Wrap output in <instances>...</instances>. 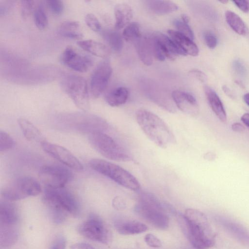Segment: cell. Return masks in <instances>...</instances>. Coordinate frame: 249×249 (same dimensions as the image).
<instances>
[{
    "mask_svg": "<svg viewBox=\"0 0 249 249\" xmlns=\"http://www.w3.org/2000/svg\"><path fill=\"white\" fill-rule=\"evenodd\" d=\"M179 219L182 231L194 248L207 249L214 245L213 233L207 217L202 212L188 209Z\"/></svg>",
    "mask_w": 249,
    "mask_h": 249,
    "instance_id": "6da1fadb",
    "label": "cell"
},
{
    "mask_svg": "<svg viewBox=\"0 0 249 249\" xmlns=\"http://www.w3.org/2000/svg\"><path fill=\"white\" fill-rule=\"evenodd\" d=\"M42 201L49 211L52 220L57 224L64 222L70 214L77 216L80 212L76 198L64 188L45 189Z\"/></svg>",
    "mask_w": 249,
    "mask_h": 249,
    "instance_id": "7a4b0ae2",
    "label": "cell"
},
{
    "mask_svg": "<svg viewBox=\"0 0 249 249\" xmlns=\"http://www.w3.org/2000/svg\"><path fill=\"white\" fill-rule=\"evenodd\" d=\"M136 119L145 135L156 145L166 148L176 142L168 125L154 113L140 109L136 112Z\"/></svg>",
    "mask_w": 249,
    "mask_h": 249,
    "instance_id": "3957f363",
    "label": "cell"
},
{
    "mask_svg": "<svg viewBox=\"0 0 249 249\" xmlns=\"http://www.w3.org/2000/svg\"><path fill=\"white\" fill-rule=\"evenodd\" d=\"M135 210L139 216L154 228L160 230L168 228L169 219L165 207L153 195L142 194Z\"/></svg>",
    "mask_w": 249,
    "mask_h": 249,
    "instance_id": "277c9868",
    "label": "cell"
},
{
    "mask_svg": "<svg viewBox=\"0 0 249 249\" xmlns=\"http://www.w3.org/2000/svg\"><path fill=\"white\" fill-rule=\"evenodd\" d=\"M89 140L95 150L109 160L118 161L133 160L128 151L114 138L101 130L91 132Z\"/></svg>",
    "mask_w": 249,
    "mask_h": 249,
    "instance_id": "5b68a950",
    "label": "cell"
},
{
    "mask_svg": "<svg viewBox=\"0 0 249 249\" xmlns=\"http://www.w3.org/2000/svg\"><path fill=\"white\" fill-rule=\"evenodd\" d=\"M89 165L94 171L126 189L136 191L140 188V184L136 178L117 164L103 159H92L89 161Z\"/></svg>",
    "mask_w": 249,
    "mask_h": 249,
    "instance_id": "8992f818",
    "label": "cell"
},
{
    "mask_svg": "<svg viewBox=\"0 0 249 249\" xmlns=\"http://www.w3.org/2000/svg\"><path fill=\"white\" fill-rule=\"evenodd\" d=\"M61 86L77 107L83 111L89 109L88 86L83 77L72 74H67L62 78Z\"/></svg>",
    "mask_w": 249,
    "mask_h": 249,
    "instance_id": "52a82bcc",
    "label": "cell"
},
{
    "mask_svg": "<svg viewBox=\"0 0 249 249\" xmlns=\"http://www.w3.org/2000/svg\"><path fill=\"white\" fill-rule=\"evenodd\" d=\"M41 192V187L34 178L24 177L7 185L1 191L3 198L9 201L36 196Z\"/></svg>",
    "mask_w": 249,
    "mask_h": 249,
    "instance_id": "ba28073f",
    "label": "cell"
},
{
    "mask_svg": "<svg viewBox=\"0 0 249 249\" xmlns=\"http://www.w3.org/2000/svg\"><path fill=\"white\" fill-rule=\"evenodd\" d=\"M81 235L89 240L107 245L111 240V233L98 215L91 214L78 227Z\"/></svg>",
    "mask_w": 249,
    "mask_h": 249,
    "instance_id": "9c48e42d",
    "label": "cell"
},
{
    "mask_svg": "<svg viewBox=\"0 0 249 249\" xmlns=\"http://www.w3.org/2000/svg\"><path fill=\"white\" fill-rule=\"evenodd\" d=\"M71 176V173L68 169L57 165L42 166L38 172L40 182L45 189L64 188Z\"/></svg>",
    "mask_w": 249,
    "mask_h": 249,
    "instance_id": "30bf717a",
    "label": "cell"
},
{
    "mask_svg": "<svg viewBox=\"0 0 249 249\" xmlns=\"http://www.w3.org/2000/svg\"><path fill=\"white\" fill-rule=\"evenodd\" d=\"M112 71L110 61L100 62L94 70L90 80V93L93 99L98 98L106 89Z\"/></svg>",
    "mask_w": 249,
    "mask_h": 249,
    "instance_id": "8fae6325",
    "label": "cell"
},
{
    "mask_svg": "<svg viewBox=\"0 0 249 249\" xmlns=\"http://www.w3.org/2000/svg\"><path fill=\"white\" fill-rule=\"evenodd\" d=\"M43 150L64 165L76 170H82V164L69 150L60 145L44 141L41 143Z\"/></svg>",
    "mask_w": 249,
    "mask_h": 249,
    "instance_id": "7c38bea8",
    "label": "cell"
},
{
    "mask_svg": "<svg viewBox=\"0 0 249 249\" xmlns=\"http://www.w3.org/2000/svg\"><path fill=\"white\" fill-rule=\"evenodd\" d=\"M61 62L74 71L85 72L92 65V60L87 56L77 52L71 46H67L60 56Z\"/></svg>",
    "mask_w": 249,
    "mask_h": 249,
    "instance_id": "4fadbf2b",
    "label": "cell"
},
{
    "mask_svg": "<svg viewBox=\"0 0 249 249\" xmlns=\"http://www.w3.org/2000/svg\"><path fill=\"white\" fill-rule=\"evenodd\" d=\"M145 94L156 104L168 110L174 112L176 111V106L172 97L159 86L153 83L148 82L144 84Z\"/></svg>",
    "mask_w": 249,
    "mask_h": 249,
    "instance_id": "5bb4252c",
    "label": "cell"
},
{
    "mask_svg": "<svg viewBox=\"0 0 249 249\" xmlns=\"http://www.w3.org/2000/svg\"><path fill=\"white\" fill-rule=\"evenodd\" d=\"M175 106L183 113L194 116L198 111L196 100L191 94L181 90H176L171 93Z\"/></svg>",
    "mask_w": 249,
    "mask_h": 249,
    "instance_id": "9a60e30c",
    "label": "cell"
},
{
    "mask_svg": "<svg viewBox=\"0 0 249 249\" xmlns=\"http://www.w3.org/2000/svg\"><path fill=\"white\" fill-rule=\"evenodd\" d=\"M167 33L170 37L186 55L193 56L198 55V48L192 39L177 31L168 30Z\"/></svg>",
    "mask_w": 249,
    "mask_h": 249,
    "instance_id": "2e32d148",
    "label": "cell"
},
{
    "mask_svg": "<svg viewBox=\"0 0 249 249\" xmlns=\"http://www.w3.org/2000/svg\"><path fill=\"white\" fill-rule=\"evenodd\" d=\"M114 226L116 231L123 235L139 234L148 230L145 224L137 220H117L115 222Z\"/></svg>",
    "mask_w": 249,
    "mask_h": 249,
    "instance_id": "e0dca14e",
    "label": "cell"
},
{
    "mask_svg": "<svg viewBox=\"0 0 249 249\" xmlns=\"http://www.w3.org/2000/svg\"><path fill=\"white\" fill-rule=\"evenodd\" d=\"M154 35L164 50L167 59L173 60L178 55H186L170 37L159 32Z\"/></svg>",
    "mask_w": 249,
    "mask_h": 249,
    "instance_id": "ac0fdd59",
    "label": "cell"
},
{
    "mask_svg": "<svg viewBox=\"0 0 249 249\" xmlns=\"http://www.w3.org/2000/svg\"><path fill=\"white\" fill-rule=\"evenodd\" d=\"M11 201L4 200L0 203V225L15 226L18 221V214L15 206Z\"/></svg>",
    "mask_w": 249,
    "mask_h": 249,
    "instance_id": "d6986e66",
    "label": "cell"
},
{
    "mask_svg": "<svg viewBox=\"0 0 249 249\" xmlns=\"http://www.w3.org/2000/svg\"><path fill=\"white\" fill-rule=\"evenodd\" d=\"M204 90L207 100L213 112L221 122H226V113L219 96L213 89L208 86H205Z\"/></svg>",
    "mask_w": 249,
    "mask_h": 249,
    "instance_id": "ffe728a7",
    "label": "cell"
},
{
    "mask_svg": "<svg viewBox=\"0 0 249 249\" xmlns=\"http://www.w3.org/2000/svg\"><path fill=\"white\" fill-rule=\"evenodd\" d=\"M77 44L83 50L97 57L105 58L110 54V50L106 45L94 40H80Z\"/></svg>",
    "mask_w": 249,
    "mask_h": 249,
    "instance_id": "44dd1931",
    "label": "cell"
},
{
    "mask_svg": "<svg viewBox=\"0 0 249 249\" xmlns=\"http://www.w3.org/2000/svg\"><path fill=\"white\" fill-rule=\"evenodd\" d=\"M134 42L141 61L145 65H151L153 56L148 36L143 37L141 36Z\"/></svg>",
    "mask_w": 249,
    "mask_h": 249,
    "instance_id": "7402d4cb",
    "label": "cell"
},
{
    "mask_svg": "<svg viewBox=\"0 0 249 249\" xmlns=\"http://www.w3.org/2000/svg\"><path fill=\"white\" fill-rule=\"evenodd\" d=\"M114 15L115 27L120 29L129 23L133 17V10L127 3H119L115 7Z\"/></svg>",
    "mask_w": 249,
    "mask_h": 249,
    "instance_id": "603a6c76",
    "label": "cell"
},
{
    "mask_svg": "<svg viewBox=\"0 0 249 249\" xmlns=\"http://www.w3.org/2000/svg\"><path fill=\"white\" fill-rule=\"evenodd\" d=\"M80 24L75 20H66L62 22L58 27V34L65 38L80 39L83 37L80 31Z\"/></svg>",
    "mask_w": 249,
    "mask_h": 249,
    "instance_id": "cb8c5ba5",
    "label": "cell"
},
{
    "mask_svg": "<svg viewBox=\"0 0 249 249\" xmlns=\"http://www.w3.org/2000/svg\"><path fill=\"white\" fill-rule=\"evenodd\" d=\"M145 3L150 11L159 15L168 14L178 9V6L170 0H148L145 1Z\"/></svg>",
    "mask_w": 249,
    "mask_h": 249,
    "instance_id": "d4e9b609",
    "label": "cell"
},
{
    "mask_svg": "<svg viewBox=\"0 0 249 249\" xmlns=\"http://www.w3.org/2000/svg\"><path fill=\"white\" fill-rule=\"evenodd\" d=\"M18 123L24 137L29 141L40 143L44 142L40 131L28 120L20 118Z\"/></svg>",
    "mask_w": 249,
    "mask_h": 249,
    "instance_id": "484cf974",
    "label": "cell"
},
{
    "mask_svg": "<svg viewBox=\"0 0 249 249\" xmlns=\"http://www.w3.org/2000/svg\"><path fill=\"white\" fill-rule=\"evenodd\" d=\"M128 96V90L125 87H120L109 91L106 95L105 99L109 106L116 107L124 104Z\"/></svg>",
    "mask_w": 249,
    "mask_h": 249,
    "instance_id": "4316f807",
    "label": "cell"
},
{
    "mask_svg": "<svg viewBox=\"0 0 249 249\" xmlns=\"http://www.w3.org/2000/svg\"><path fill=\"white\" fill-rule=\"evenodd\" d=\"M226 20L231 28L237 34L246 36L249 32L248 28L242 18L231 11L225 13Z\"/></svg>",
    "mask_w": 249,
    "mask_h": 249,
    "instance_id": "83f0119b",
    "label": "cell"
},
{
    "mask_svg": "<svg viewBox=\"0 0 249 249\" xmlns=\"http://www.w3.org/2000/svg\"><path fill=\"white\" fill-rule=\"evenodd\" d=\"M102 36L110 48L114 52L119 53L123 48L122 36L116 31L105 30L102 33Z\"/></svg>",
    "mask_w": 249,
    "mask_h": 249,
    "instance_id": "f1b7e54d",
    "label": "cell"
},
{
    "mask_svg": "<svg viewBox=\"0 0 249 249\" xmlns=\"http://www.w3.org/2000/svg\"><path fill=\"white\" fill-rule=\"evenodd\" d=\"M0 245L3 248L14 245L18 239V232L15 226H0Z\"/></svg>",
    "mask_w": 249,
    "mask_h": 249,
    "instance_id": "f546056e",
    "label": "cell"
},
{
    "mask_svg": "<svg viewBox=\"0 0 249 249\" xmlns=\"http://www.w3.org/2000/svg\"><path fill=\"white\" fill-rule=\"evenodd\" d=\"M34 22L36 27L39 30L46 28L48 24V19L45 9L41 4L35 9L34 14Z\"/></svg>",
    "mask_w": 249,
    "mask_h": 249,
    "instance_id": "4dcf8cb0",
    "label": "cell"
},
{
    "mask_svg": "<svg viewBox=\"0 0 249 249\" xmlns=\"http://www.w3.org/2000/svg\"><path fill=\"white\" fill-rule=\"evenodd\" d=\"M141 36L138 22L129 23L124 29L123 37L126 41H134Z\"/></svg>",
    "mask_w": 249,
    "mask_h": 249,
    "instance_id": "1f68e13d",
    "label": "cell"
},
{
    "mask_svg": "<svg viewBox=\"0 0 249 249\" xmlns=\"http://www.w3.org/2000/svg\"><path fill=\"white\" fill-rule=\"evenodd\" d=\"M173 23L177 29V31L193 40L194 33L188 23L183 21L182 19H175Z\"/></svg>",
    "mask_w": 249,
    "mask_h": 249,
    "instance_id": "d6a6232c",
    "label": "cell"
},
{
    "mask_svg": "<svg viewBox=\"0 0 249 249\" xmlns=\"http://www.w3.org/2000/svg\"><path fill=\"white\" fill-rule=\"evenodd\" d=\"M15 145L14 139L6 132L0 131V151L1 152L12 149Z\"/></svg>",
    "mask_w": 249,
    "mask_h": 249,
    "instance_id": "836d02e7",
    "label": "cell"
},
{
    "mask_svg": "<svg viewBox=\"0 0 249 249\" xmlns=\"http://www.w3.org/2000/svg\"><path fill=\"white\" fill-rule=\"evenodd\" d=\"M35 1L21 0L20 1V13L22 18L24 19L27 18L34 10Z\"/></svg>",
    "mask_w": 249,
    "mask_h": 249,
    "instance_id": "e575fe53",
    "label": "cell"
},
{
    "mask_svg": "<svg viewBox=\"0 0 249 249\" xmlns=\"http://www.w3.org/2000/svg\"><path fill=\"white\" fill-rule=\"evenodd\" d=\"M85 20L87 26L94 32H99L101 29V25L96 17L88 13L85 16Z\"/></svg>",
    "mask_w": 249,
    "mask_h": 249,
    "instance_id": "d590c367",
    "label": "cell"
},
{
    "mask_svg": "<svg viewBox=\"0 0 249 249\" xmlns=\"http://www.w3.org/2000/svg\"><path fill=\"white\" fill-rule=\"evenodd\" d=\"M46 3L50 10L54 14L59 15L63 12L64 6L62 1L60 0H50L46 1Z\"/></svg>",
    "mask_w": 249,
    "mask_h": 249,
    "instance_id": "8d00e7d4",
    "label": "cell"
},
{
    "mask_svg": "<svg viewBox=\"0 0 249 249\" xmlns=\"http://www.w3.org/2000/svg\"><path fill=\"white\" fill-rule=\"evenodd\" d=\"M203 38L206 45L210 49H214L217 45V39L215 35L211 31H206L203 33Z\"/></svg>",
    "mask_w": 249,
    "mask_h": 249,
    "instance_id": "74e56055",
    "label": "cell"
},
{
    "mask_svg": "<svg viewBox=\"0 0 249 249\" xmlns=\"http://www.w3.org/2000/svg\"><path fill=\"white\" fill-rule=\"evenodd\" d=\"M144 240L146 244L150 247L159 248L161 247V241L155 235L148 233L145 235Z\"/></svg>",
    "mask_w": 249,
    "mask_h": 249,
    "instance_id": "f35d334b",
    "label": "cell"
},
{
    "mask_svg": "<svg viewBox=\"0 0 249 249\" xmlns=\"http://www.w3.org/2000/svg\"><path fill=\"white\" fill-rule=\"evenodd\" d=\"M66 241L64 237L58 236L53 241L50 249H65Z\"/></svg>",
    "mask_w": 249,
    "mask_h": 249,
    "instance_id": "ab89813d",
    "label": "cell"
},
{
    "mask_svg": "<svg viewBox=\"0 0 249 249\" xmlns=\"http://www.w3.org/2000/svg\"><path fill=\"white\" fill-rule=\"evenodd\" d=\"M232 2L243 12L248 13L249 12V0H233Z\"/></svg>",
    "mask_w": 249,
    "mask_h": 249,
    "instance_id": "60d3db41",
    "label": "cell"
},
{
    "mask_svg": "<svg viewBox=\"0 0 249 249\" xmlns=\"http://www.w3.org/2000/svg\"><path fill=\"white\" fill-rule=\"evenodd\" d=\"M189 73L201 82H205L206 81L207 77L205 73L198 70L193 69Z\"/></svg>",
    "mask_w": 249,
    "mask_h": 249,
    "instance_id": "b9f144b4",
    "label": "cell"
},
{
    "mask_svg": "<svg viewBox=\"0 0 249 249\" xmlns=\"http://www.w3.org/2000/svg\"><path fill=\"white\" fill-rule=\"evenodd\" d=\"M233 67L235 71L239 74L244 75L246 74V68L240 61L238 60L234 61L233 62Z\"/></svg>",
    "mask_w": 249,
    "mask_h": 249,
    "instance_id": "7bdbcfd3",
    "label": "cell"
},
{
    "mask_svg": "<svg viewBox=\"0 0 249 249\" xmlns=\"http://www.w3.org/2000/svg\"><path fill=\"white\" fill-rule=\"evenodd\" d=\"M71 249H95L89 244L83 242L76 243L70 247Z\"/></svg>",
    "mask_w": 249,
    "mask_h": 249,
    "instance_id": "ee69618b",
    "label": "cell"
},
{
    "mask_svg": "<svg viewBox=\"0 0 249 249\" xmlns=\"http://www.w3.org/2000/svg\"><path fill=\"white\" fill-rule=\"evenodd\" d=\"M232 129L236 132H242L245 128L244 127L239 123H234L231 125Z\"/></svg>",
    "mask_w": 249,
    "mask_h": 249,
    "instance_id": "f6af8a7d",
    "label": "cell"
},
{
    "mask_svg": "<svg viewBox=\"0 0 249 249\" xmlns=\"http://www.w3.org/2000/svg\"><path fill=\"white\" fill-rule=\"evenodd\" d=\"M241 120L242 122L248 127H249V113H246L244 114L241 118Z\"/></svg>",
    "mask_w": 249,
    "mask_h": 249,
    "instance_id": "bcb514c9",
    "label": "cell"
},
{
    "mask_svg": "<svg viewBox=\"0 0 249 249\" xmlns=\"http://www.w3.org/2000/svg\"><path fill=\"white\" fill-rule=\"evenodd\" d=\"M223 90L230 97L232 98L233 97L232 93L231 91L229 89L228 87L226 86H224L223 87Z\"/></svg>",
    "mask_w": 249,
    "mask_h": 249,
    "instance_id": "7dc6e473",
    "label": "cell"
},
{
    "mask_svg": "<svg viewBox=\"0 0 249 249\" xmlns=\"http://www.w3.org/2000/svg\"><path fill=\"white\" fill-rule=\"evenodd\" d=\"M243 99L246 104L249 106V92L244 95Z\"/></svg>",
    "mask_w": 249,
    "mask_h": 249,
    "instance_id": "c3c4849f",
    "label": "cell"
},
{
    "mask_svg": "<svg viewBox=\"0 0 249 249\" xmlns=\"http://www.w3.org/2000/svg\"><path fill=\"white\" fill-rule=\"evenodd\" d=\"M220 2L222 3H224V4H226L227 3L228 1L227 0H220Z\"/></svg>",
    "mask_w": 249,
    "mask_h": 249,
    "instance_id": "681fc988",
    "label": "cell"
}]
</instances>
